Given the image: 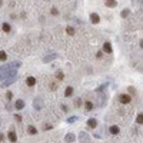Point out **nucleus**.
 Returning a JSON list of instances; mask_svg holds the SVG:
<instances>
[{
    "instance_id": "7c9ffc66",
    "label": "nucleus",
    "mask_w": 143,
    "mask_h": 143,
    "mask_svg": "<svg viewBox=\"0 0 143 143\" xmlns=\"http://www.w3.org/2000/svg\"><path fill=\"white\" fill-rule=\"evenodd\" d=\"M14 117H16V120H17V122H22V117H20V115H14Z\"/></svg>"
},
{
    "instance_id": "39448f33",
    "label": "nucleus",
    "mask_w": 143,
    "mask_h": 143,
    "mask_svg": "<svg viewBox=\"0 0 143 143\" xmlns=\"http://www.w3.org/2000/svg\"><path fill=\"white\" fill-rule=\"evenodd\" d=\"M33 107H34V109H37V110H40L42 107H43V102H42V99L36 97V99L33 100Z\"/></svg>"
},
{
    "instance_id": "9b49d317",
    "label": "nucleus",
    "mask_w": 143,
    "mask_h": 143,
    "mask_svg": "<svg viewBox=\"0 0 143 143\" xmlns=\"http://www.w3.org/2000/svg\"><path fill=\"white\" fill-rule=\"evenodd\" d=\"M36 77H33V76H29L27 79H26V83H27V86H30V87H33L34 84H36Z\"/></svg>"
},
{
    "instance_id": "f3484780",
    "label": "nucleus",
    "mask_w": 143,
    "mask_h": 143,
    "mask_svg": "<svg viewBox=\"0 0 143 143\" xmlns=\"http://www.w3.org/2000/svg\"><path fill=\"white\" fill-rule=\"evenodd\" d=\"M109 132L112 134H119V132H120V129H119V126H110Z\"/></svg>"
},
{
    "instance_id": "5701e85b",
    "label": "nucleus",
    "mask_w": 143,
    "mask_h": 143,
    "mask_svg": "<svg viewBox=\"0 0 143 143\" xmlns=\"http://www.w3.org/2000/svg\"><path fill=\"white\" fill-rule=\"evenodd\" d=\"M136 123H137V124H142V123H143V113L137 115V117H136Z\"/></svg>"
},
{
    "instance_id": "473e14b6",
    "label": "nucleus",
    "mask_w": 143,
    "mask_h": 143,
    "mask_svg": "<svg viewBox=\"0 0 143 143\" xmlns=\"http://www.w3.org/2000/svg\"><path fill=\"white\" fill-rule=\"evenodd\" d=\"M0 140H2V143H3V142H4V136H3V133L0 134Z\"/></svg>"
},
{
    "instance_id": "72a5a7b5",
    "label": "nucleus",
    "mask_w": 143,
    "mask_h": 143,
    "mask_svg": "<svg viewBox=\"0 0 143 143\" xmlns=\"http://www.w3.org/2000/svg\"><path fill=\"white\" fill-rule=\"evenodd\" d=\"M140 47H142V49H143V39H142V40H140Z\"/></svg>"
},
{
    "instance_id": "a878e982",
    "label": "nucleus",
    "mask_w": 143,
    "mask_h": 143,
    "mask_svg": "<svg viewBox=\"0 0 143 143\" xmlns=\"http://www.w3.org/2000/svg\"><path fill=\"white\" fill-rule=\"evenodd\" d=\"M75 122H77V116H72V117L67 119V123H75Z\"/></svg>"
},
{
    "instance_id": "ddd939ff",
    "label": "nucleus",
    "mask_w": 143,
    "mask_h": 143,
    "mask_svg": "<svg viewBox=\"0 0 143 143\" xmlns=\"http://www.w3.org/2000/svg\"><path fill=\"white\" fill-rule=\"evenodd\" d=\"M7 137H9V140H10L12 143H14L16 140H17V136H16V133H14L13 130H10L9 133H7Z\"/></svg>"
},
{
    "instance_id": "bb28decb",
    "label": "nucleus",
    "mask_w": 143,
    "mask_h": 143,
    "mask_svg": "<svg viewBox=\"0 0 143 143\" xmlns=\"http://www.w3.org/2000/svg\"><path fill=\"white\" fill-rule=\"evenodd\" d=\"M6 97H7V100H12V97H13L12 92H7V93H6Z\"/></svg>"
},
{
    "instance_id": "c756f323",
    "label": "nucleus",
    "mask_w": 143,
    "mask_h": 143,
    "mask_svg": "<svg viewBox=\"0 0 143 143\" xmlns=\"http://www.w3.org/2000/svg\"><path fill=\"white\" fill-rule=\"evenodd\" d=\"M133 3H134V4H140V6H143V2H142V0H133Z\"/></svg>"
},
{
    "instance_id": "423d86ee",
    "label": "nucleus",
    "mask_w": 143,
    "mask_h": 143,
    "mask_svg": "<svg viewBox=\"0 0 143 143\" xmlns=\"http://www.w3.org/2000/svg\"><path fill=\"white\" fill-rule=\"evenodd\" d=\"M76 140V136H75V133H67L65 136V142L66 143H73Z\"/></svg>"
},
{
    "instance_id": "dca6fc26",
    "label": "nucleus",
    "mask_w": 143,
    "mask_h": 143,
    "mask_svg": "<svg viewBox=\"0 0 143 143\" xmlns=\"http://www.w3.org/2000/svg\"><path fill=\"white\" fill-rule=\"evenodd\" d=\"M72 94H73V87H72V86H67V87H66V90H65V96H66V97H70Z\"/></svg>"
},
{
    "instance_id": "f8f14e48",
    "label": "nucleus",
    "mask_w": 143,
    "mask_h": 143,
    "mask_svg": "<svg viewBox=\"0 0 143 143\" xmlns=\"http://www.w3.org/2000/svg\"><path fill=\"white\" fill-rule=\"evenodd\" d=\"M87 126H89V128L90 129H94L97 126V120L94 117H92V119H89V120H87Z\"/></svg>"
},
{
    "instance_id": "393cba45",
    "label": "nucleus",
    "mask_w": 143,
    "mask_h": 143,
    "mask_svg": "<svg viewBox=\"0 0 143 143\" xmlns=\"http://www.w3.org/2000/svg\"><path fill=\"white\" fill-rule=\"evenodd\" d=\"M6 59H7V54H6V52H3V50H2V52H0V60H2V62H4Z\"/></svg>"
},
{
    "instance_id": "6ab92c4d",
    "label": "nucleus",
    "mask_w": 143,
    "mask_h": 143,
    "mask_svg": "<svg viewBox=\"0 0 143 143\" xmlns=\"http://www.w3.org/2000/svg\"><path fill=\"white\" fill-rule=\"evenodd\" d=\"M129 14H130V10H129V9H124V10H122V13H120V16L123 17V19H126V17H128Z\"/></svg>"
},
{
    "instance_id": "7ed1b4c3",
    "label": "nucleus",
    "mask_w": 143,
    "mask_h": 143,
    "mask_svg": "<svg viewBox=\"0 0 143 143\" xmlns=\"http://www.w3.org/2000/svg\"><path fill=\"white\" fill-rule=\"evenodd\" d=\"M130 100H132V97L129 96V94H126V93L119 94V102L123 103V105H128V103H130Z\"/></svg>"
},
{
    "instance_id": "412c9836",
    "label": "nucleus",
    "mask_w": 143,
    "mask_h": 143,
    "mask_svg": "<svg viewBox=\"0 0 143 143\" xmlns=\"http://www.w3.org/2000/svg\"><path fill=\"white\" fill-rule=\"evenodd\" d=\"M56 77H57V80H63V79H65V75H63V72L57 70V72H56Z\"/></svg>"
},
{
    "instance_id": "0eeeda50",
    "label": "nucleus",
    "mask_w": 143,
    "mask_h": 143,
    "mask_svg": "<svg viewBox=\"0 0 143 143\" xmlns=\"http://www.w3.org/2000/svg\"><path fill=\"white\" fill-rule=\"evenodd\" d=\"M90 22L93 23V25H97V23L100 22V17H99L97 13H92V14H90Z\"/></svg>"
},
{
    "instance_id": "4be33fe9",
    "label": "nucleus",
    "mask_w": 143,
    "mask_h": 143,
    "mask_svg": "<svg viewBox=\"0 0 143 143\" xmlns=\"http://www.w3.org/2000/svg\"><path fill=\"white\" fill-rule=\"evenodd\" d=\"M106 87H107V83H106V84H100V86L96 89V92H97V93H102V92L105 90Z\"/></svg>"
},
{
    "instance_id": "a211bd4d",
    "label": "nucleus",
    "mask_w": 143,
    "mask_h": 143,
    "mask_svg": "<svg viewBox=\"0 0 143 143\" xmlns=\"http://www.w3.org/2000/svg\"><path fill=\"white\" fill-rule=\"evenodd\" d=\"M10 29H12V27H10V25H9V23H3V25H2V30H3V31H6V33H9V31H10Z\"/></svg>"
},
{
    "instance_id": "6e6552de",
    "label": "nucleus",
    "mask_w": 143,
    "mask_h": 143,
    "mask_svg": "<svg viewBox=\"0 0 143 143\" xmlns=\"http://www.w3.org/2000/svg\"><path fill=\"white\" fill-rule=\"evenodd\" d=\"M103 52L109 53V54L113 52V49H112V44H110L109 42H106V43H103Z\"/></svg>"
},
{
    "instance_id": "2eb2a0df",
    "label": "nucleus",
    "mask_w": 143,
    "mask_h": 143,
    "mask_svg": "<svg viewBox=\"0 0 143 143\" xmlns=\"http://www.w3.org/2000/svg\"><path fill=\"white\" fill-rule=\"evenodd\" d=\"M27 132H29V134H37V129L34 128V126H31V124L27 126Z\"/></svg>"
},
{
    "instance_id": "4468645a",
    "label": "nucleus",
    "mask_w": 143,
    "mask_h": 143,
    "mask_svg": "<svg viewBox=\"0 0 143 143\" xmlns=\"http://www.w3.org/2000/svg\"><path fill=\"white\" fill-rule=\"evenodd\" d=\"M14 107L17 110H22L23 107H25V102L23 100H16V103H14Z\"/></svg>"
},
{
    "instance_id": "f257e3e1",
    "label": "nucleus",
    "mask_w": 143,
    "mask_h": 143,
    "mask_svg": "<svg viewBox=\"0 0 143 143\" xmlns=\"http://www.w3.org/2000/svg\"><path fill=\"white\" fill-rule=\"evenodd\" d=\"M57 53H54V52H52V53H49V54H46V56L43 57V63H50V62H53L54 59H57Z\"/></svg>"
},
{
    "instance_id": "cd10ccee",
    "label": "nucleus",
    "mask_w": 143,
    "mask_h": 143,
    "mask_svg": "<svg viewBox=\"0 0 143 143\" xmlns=\"http://www.w3.org/2000/svg\"><path fill=\"white\" fill-rule=\"evenodd\" d=\"M75 105H76V106H77V107H80V106H82V100H80V99H76V102H75Z\"/></svg>"
},
{
    "instance_id": "f03ea898",
    "label": "nucleus",
    "mask_w": 143,
    "mask_h": 143,
    "mask_svg": "<svg viewBox=\"0 0 143 143\" xmlns=\"http://www.w3.org/2000/svg\"><path fill=\"white\" fill-rule=\"evenodd\" d=\"M79 140H80V143H89L90 142V136H89V133H86V132H80Z\"/></svg>"
},
{
    "instance_id": "9d476101",
    "label": "nucleus",
    "mask_w": 143,
    "mask_h": 143,
    "mask_svg": "<svg viewBox=\"0 0 143 143\" xmlns=\"http://www.w3.org/2000/svg\"><path fill=\"white\" fill-rule=\"evenodd\" d=\"M105 4H106V7L113 9V7L117 6V2H116V0H105Z\"/></svg>"
},
{
    "instance_id": "c85d7f7f",
    "label": "nucleus",
    "mask_w": 143,
    "mask_h": 143,
    "mask_svg": "<svg viewBox=\"0 0 143 143\" xmlns=\"http://www.w3.org/2000/svg\"><path fill=\"white\" fill-rule=\"evenodd\" d=\"M52 14H54V16H57V14H59V12H57V9H56V7H53V9H52Z\"/></svg>"
},
{
    "instance_id": "1a4fd4ad",
    "label": "nucleus",
    "mask_w": 143,
    "mask_h": 143,
    "mask_svg": "<svg viewBox=\"0 0 143 143\" xmlns=\"http://www.w3.org/2000/svg\"><path fill=\"white\" fill-rule=\"evenodd\" d=\"M93 107H94V105L90 102V100H86V102H84V109H86V112H92Z\"/></svg>"
},
{
    "instance_id": "b1692460",
    "label": "nucleus",
    "mask_w": 143,
    "mask_h": 143,
    "mask_svg": "<svg viewBox=\"0 0 143 143\" xmlns=\"http://www.w3.org/2000/svg\"><path fill=\"white\" fill-rule=\"evenodd\" d=\"M66 33L72 36V34H75V29L72 27V26H67V27H66Z\"/></svg>"
},
{
    "instance_id": "20e7f679",
    "label": "nucleus",
    "mask_w": 143,
    "mask_h": 143,
    "mask_svg": "<svg viewBox=\"0 0 143 143\" xmlns=\"http://www.w3.org/2000/svg\"><path fill=\"white\" fill-rule=\"evenodd\" d=\"M16 80H17V76H12V77H9V79H6V80H3V82H2V86H3V87H6V86L12 84L13 82H16Z\"/></svg>"
},
{
    "instance_id": "aec40b11",
    "label": "nucleus",
    "mask_w": 143,
    "mask_h": 143,
    "mask_svg": "<svg viewBox=\"0 0 143 143\" xmlns=\"http://www.w3.org/2000/svg\"><path fill=\"white\" fill-rule=\"evenodd\" d=\"M10 66H12V67H14V69H19L20 66H22V62H19V60H16V62L10 63Z\"/></svg>"
},
{
    "instance_id": "2f4dec72",
    "label": "nucleus",
    "mask_w": 143,
    "mask_h": 143,
    "mask_svg": "<svg viewBox=\"0 0 143 143\" xmlns=\"http://www.w3.org/2000/svg\"><path fill=\"white\" fill-rule=\"evenodd\" d=\"M96 56H97V59H100V57H102V52H97Z\"/></svg>"
}]
</instances>
